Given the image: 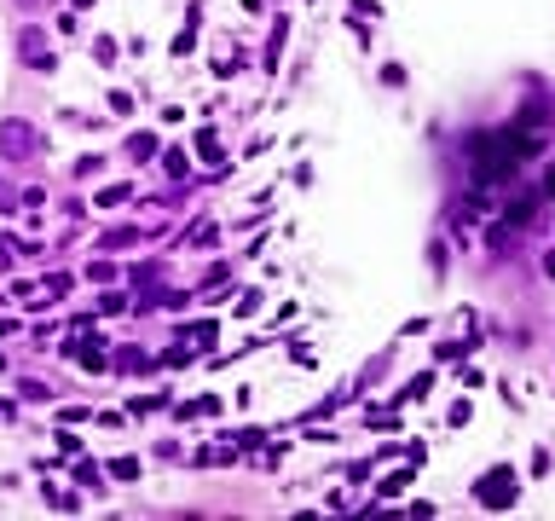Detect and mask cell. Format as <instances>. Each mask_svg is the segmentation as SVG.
Segmentation results:
<instances>
[]
</instances>
